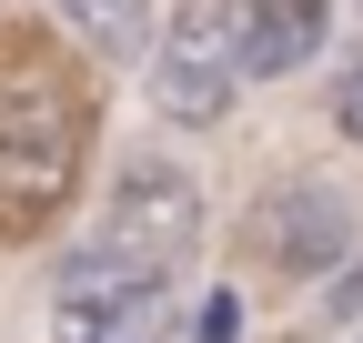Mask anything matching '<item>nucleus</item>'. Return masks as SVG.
Returning <instances> with one entry per match:
<instances>
[{
	"mask_svg": "<svg viewBox=\"0 0 363 343\" xmlns=\"http://www.w3.org/2000/svg\"><path fill=\"white\" fill-rule=\"evenodd\" d=\"M91 252H101V263H121L131 283H172V273L202 252V182H192V172H172L162 152L121 162V182H111V202H101Z\"/></svg>",
	"mask_w": 363,
	"mask_h": 343,
	"instance_id": "obj_1",
	"label": "nucleus"
},
{
	"mask_svg": "<svg viewBox=\"0 0 363 343\" xmlns=\"http://www.w3.org/2000/svg\"><path fill=\"white\" fill-rule=\"evenodd\" d=\"M233 91H242V21H233V0H182L172 40L152 51V111L172 132H222Z\"/></svg>",
	"mask_w": 363,
	"mask_h": 343,
	"instance_id": "obj_2",
	"label": "nucleus"
},
{
	"mask_svg": "<svg viewBox=\"0 0 363 343\" xmlns=\"http://www.w3.org/2000/svg\"><path fill=\"white\" fill-rule=\"evenodd\" d=\"M242 242H252L262 273H283V283H323V273L353 263V242H363V232H353V192H333V182H283L272 202H252Z\"/></svg>",
	"mask_w": 363,
	"mask_h": 343,
	"instance_id": "obj_3",
	"label": "nucleus"
},
{
	"mask_svg": "<svg viewBox=\"0 0 363 343\" xmlns=\"http://www.w3.org/2000/svg\"><path fill=\"white\" fill-rule=\"evenodd\" d=\"M242 21V81H283L333 40V0H233Z\"/></svg>",
	"mask_w": 363,
	"mask_h": 343,
	"instance_id": "obj_4",
	"label": "nucleus"
},
{
	"mask_svg": "<svg viewBox=\"0 0 363 343\" xmlns=\"http://www.w3.org/2000/svg\"><path fill=\"white\" fill-rule=\"evenodd\" d=\"M131 293H142V283H131L121 263H101V252L61 263V293H51V343H91V333H101V313H121Z\"/></svg>",
	"mask_w": 363,
	"mask_h": 343,
	"instance_id": "obj_5",
	"label": "nucleus"
},
{
	"mask_svg": "<svg viewBox=\"0 0 363 343\" xmlns=\"http://www.w3.org/2000/svg\"><path fill=\"white\" fill-rule=\"evenodd\" d=\"M61 30L81 40L91 61H131V51H152V0H51Z\"/></svg>",
	"mask_w": 363,
	"mask_h": 343,
	"instance_id": "obj_6",
	"label": "nucleus"
},
{
	"mask_svg": "<svg viewBox=\"0 0 363 343\" xmlns=\"http://www.w3.org/2000/svg\"><path fill=\"white\" fill-rule=\"evenodd\" d=\"M91 343H172V293L142 283L121 313H101V333H91Z\"/></svg>",
	"mask_w": 363,
	"mask_h": 343,
	"instance_id": "obj_7",
	"label": "nucleus"
},
{
	"mask_svg": "<svg viewBox=\"0 0 363 343\" xmlns=\"http://www.w3.org/2000/svg\"><path fill=\"white\" fill-rule=\"evenodd\" d=\"M333 121H343V142L363 152V51L343 61V81H333Z\"/></svg>",
	"mask_w": 363,
	"mask_h": 343,
	"instance_id": "obj_8",
	"label": "nucleus"
},
{
	"mask_svg": "<svg viewBox=\"0 0 363 343\" xmlns=\"http://www.w3.org/2000/svg\"><path fill=\"white\" fill-rule=\"evenodd\" d=\"M242 333V303H233V293H212V303H202V343H233Z\"/></svg>",
	"mask_w": 363,
	"mask_h": 343,
	"instance_id": "obj_9",
	"label": "nucleus"
}]
</instances>
